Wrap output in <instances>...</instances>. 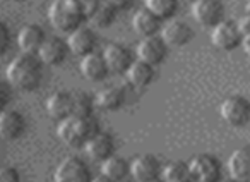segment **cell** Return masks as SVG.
<instances>
[{
	"label": "cell",
	"mask_w": 250,
	"mask_h": 182,
	"mask_svg": "<svg viewBox=\"0 0 250 182\" xmlns=\"http://www.w3.org/2000/svg\"><path fill=\"white\" fill-rule=\"evenodd\" d=\"M43 76V64L36 55L21 53L11 60L5 70L7 83L21 91H33L40 86Z\"/></svg>",
	"instance_id": "obj_1"
},
{
	"label": "cell",
	"mask_w": 250,
	"mask_h": 182,
	"mask_svg": "<svg viewBox=\"0 0 250 182\" xmlns=\"http://www.w3.org/2000/svg\"><path fill=\"white\" fill-rule=\"evenodd\" d=\"M96 133H100V126H98V120L93 115H70L67 119L59 120V126H57V136L60 137V141H63L67 146L72 148L84 146V143Z\"/></svg>",
	"instance_id": "obj_2"
},
{
	"label": "cell",
	"mask_w": 250,
	"mask_h": 182,
	"mask_svg": "<svg viewBox=\"0 0 250 182\" xmlns=\"http://www.w3.org/2000/svg\"><path fill=\"white\" fill-rule=\"evenodd\" d=\"M48 21L53 29L69 35L86 21L76 0H53L48 7Z\"/></svg>",
	"instance_id": "obj_3"
},
{
	"label": "cell",
	"mask_w": 250,
	"mask_h": 182,
	"mask_svg": "<svg viewBox=\"0 0 250 182\" xmlns=\"http://www.w3.org/2000/svg\"><path fill=\"white\" fill-rule=\"evenodd\" d=\"M190 182H221V163L208 153L195 155L187 163Z\"/></svg>",
	"instance_id": "obj_4"
},
{
	"label": "cell",
	"mask_w": 250,
	"mask_h": 182,
	"mask_svg": "<svg viewBox=\"0 0 250 182\" xmlns=\"http://www.w3.org/2000/svg\"><path fill=\"white\" fill-rule=\"evenodd\" d=\"M221 119L231 127H243L250 122V102L245 96L231 95L219 107Z\"/></svg>",
	"instance_id": "obj_5"
},
{
	"label": "cell",
	"mask_w": 250,
	"mask_h": 182,
	"mask_svg": "<svg viewBox=\"0 0 250 182\" xmlns=\"http://www.w3.org/2000/svg\"><path fill=\"white\" fill-rule=\"evenodd\" d=\"M243 35L240 33L236 21L231 19H223L211 29V43L218 50H225V52H231L236 46L242 45Z\"/></svg>",
	"instance_id": "obj_6"
},
{
	"label": "cell",
	"mask_w": 250,
	"mask_h": 182,
	"mask_svg": "<svg viewBox=\"0 0 250 182\" xmlns=\"http://www.w3.org/2000/svg\"><path fill=\"white\" fill-rule=\"evenodd\" d=\"M91 172L84 160L77 157H67L57 165L53 182H89Z\"/></svg>",
	"instance_id": "obj_7"
},
{
	"label": "cell",
	"mask_w": 250,
	"mask_h": 182,
	"mask_svg": "<svg viewBox=\"0 0 250 182\" xmlns=\"http://www.w3.org/2000/svg\"><path fill=\"white\" fill-rule=\"evenodd\" d=\"M161 161L154 155H139L130 163L129 175L134 182H156L161 177Z\"/></svg>",
	"instance_id": "obj_8"
},
{
	"label": "cell",
	"mask_w": 250,
	"mask_h": 182,
	"mask_svg": "<svg viewBox=\"0 0 250 182\" xmlns=\"http://www.w3.org/2000/svg\"><path fill=\"white\" fill-rule=\"evenodd\" d=\"M168 46L163 40L160 38V35L156 36H146L141 38V42L136 46V57L141 62H146L149 66H160L168 55Z\"/></svg>",
	"instance_id": "obj_9"
},
{
	"label": "cell",
	"mask_w": 250,
	"mask_h": 182,
	"mask_svg": "<svg viewBox=\"0 0 250 182\" xmlns=\"http://www.w3.org/2000/svg\"><path fill=\"white\" fill-rule=\"evenodd\" d=\"M225 5L221 0H195L192 2V18L206 28H212L223 21Z\"/></svg>",
	"instance_id": "obj_10"
},
{
	"label": "cell",
	"mask_w": 250,
	"mask_h": 182,
	"mask_svg": "<svg viewBox=\"0 0 250 182\" xmlns=\"http://www.w3.org/2000/svg\"><path fill=\"white\" fill-rule=\"evenodd\" d=\"M192 28L182 19H168L160 29V38L167 43L168 48H178V46L187 45L192 40Z\"/></svg>",
	"instance_id": "obj_11"
},
{
	"label": "cell",
	"mask_w": 250,
	"mask_h": 182,
	"mask_svg": "<svg viewBox=\"0 0 250 182\" xmlns=\"http://www.w3.org/2000/svg\"><path fill=\"white\" fill-rule=\"evenodd\" d=\"M103 59L106 62L108 72L111 74H125L130 64L134 62V55L129 48L120 43H110L104 46Z\"/></svg>",
	"instance_id": "obj_12"
},
{
	"label": "cell",
	"mask_w": 250,
	"mask_h": 182,
	"mask_svg": "<svg viewBox=\"0 0 250 182\" xmlns=\"http://www.w3.org/2000/svg\"><path fill=\"white\" fill-rule=\"evenodd\" d=\"M96 42L98 40L93 29L87 28V26H79V28H76L74 31L69 33L65 43H67V50H69L72 55L83 59L84 55L94 52Z\"/></svg>",
	"instance_id": "obj_13"
},
{
	"label": "cell",
	"mask_w": 250,
	"mask_h": 182,
	"mask_svg": "<svg viewBox=\"0 0 250 182\" xmlns=\"http://www.w3.org/2000/svg\"><path fill=\"white\" fill-rule=\"evenodd\" d=\"M228 174L236 182H250V144L236 148L229 155Z\"/></svg>",
	"instance_id": "obj_14"
},
{
	"label": "cell",
	"mask_w": 250,
	"mask_h": 182,
	"mask_svg": "<svg viewBox=\"0 0 250 182\" xmlns=\"http://www.w3.org/2000/svg\"><path fill=\"white\" fill-rule=\"evenodd\" d=\"M115 150V141L108 133H96L91 136L89 139L84 143V151H86L87 158L94 161H103L108 157L113 155Z\"/></svg>",
	"instance_id": "obj_15"
},
{
	"label": "cell",
	"mask_w": 250,
	"mask_h": 182,
	"mask_svg": "<svg viewBox=\"0 0 250 182\" xmlns=\"http://www.w3.org/2000/svg\"><path fill=\"white\" fill-rule=\"evenodd\" d=\"M24 117L16 110H0V137L4 141H14L24 133Z\"/></svg>",
	"instance_id": "obj_16"
},
{
	"label": "cell",
	"mask_w": 250,
	"mask_h": 182,
	"mask_svg": "<svg viewBox=\"0 0 250 182\" xmlns=\"http://www.w3.org/2000/svg\"><path fill=\"white\" fill-rule=\"evenodd\" d=\"M67 52H69L67 43L63 40L57 38V36H52V38H45L36 57L40 59V62L46 64V66H59L65 60Z\"/></svg>",
	"instance_id": "obj_17"
},
{
	"label": "cell",
	"mask_w": 250,
	"mask_h": 182,
	"mask_svg": "<svg viewBox=\"0 0 250 182\" xmlns=\"http://www.w3.org/2000/svg\"><path fill=\"white\" fill-rule=\"evenodd\" d=\"M79 69L83 77H86L91 83H100V81H103L110 74L108 72L106 62L103 59V53H98V52H91L87 55H84L81 59Z\"/></svg>",
	"instance_id": "obj_18"
},
{
	"label": "cell",
	"mask_w": 250,
	"mask_h": 182,
	"mask_svg": "<svg viewBox=\"0 0 250 182\" xmlns=\"http://www.w3.org/2000/svg\"><path fill=\"white\" fill-rule=\"evenodd\" d=\"M45 31L40 28L38 24H26L21 28L18 35V45L22 53H29V55H36L40 46L45 42Z\"/></svg>",
	"instance_id": "obj_19"
},
{
	"label": "cell",
	"mask_w": 250,
	"mask_h": 182,
	"mask_svg": "<svg viewBox=\"0 0 250 182\" xmlns=\"http://www.w3.org/2000/svg\"><path fill=\"white\" fill-rule=\"evenodd\" d=\"M46 112L52 119L62 120L72 115V93L69 91H55L46 98Z\"/></svg>",
	"instance_id": "obj_20"
},
{
	"label": "cell",
	"mask_w": 250,
	"mask_h": 182,
	"mask_svg": "<svg viewBox=\"0 0 250 182\" xmlns=\"http://www.w3.org/2000/svg\"><path fill=\"white\" fill-rule=\"evenodd\" d=\"M125 77H127V83L132 88H137V90H143V88L149 86L154 79V67L149 66L146 62H141V60H134L130 64V67L125 72Z\"/></svg>",
	"instance_id": "obj_21"
},
{
	"label": "cell",
	"mask_w": 250,
	"mask_h": 182,
	"mask_svg": "<svg viewBox=\"0 0 250 182\" xmlns=\"http://www.w3.org/2000/svg\"><path fill=\"white\" fill-rule=\"evenodd\" d=\"M132 28L141 38L146 36H156L161 29V21L147 9H139L132 18Z\"/></svg>",
	"instance_id": "obj_22"
},
{
	"label": "cell",
	"mask_w": 250,
	"mask_h": 182,
	"mask_svg": "<svg viewBox=\"0 0 250 182\" xmlns=\"http://www.w3.org/2000/svg\"><path fill=\"white\" fill-rule=\"evenodd\" d=\"M125 103V91L120 86H106L98 91L94 105H98L104 112H115Z\"/></svg>",
	"instance_id": "obj_23"
},
{
	"label": "cell",
	"mask_w": 250,
	"mask_h": 182,
	"mask_svg": "<svg viewBox=\"0 0 250 182\" xmlns=\"http://www.w3.org/2000/svg\"><path fill=\"white\" fill-rule=\"evenodd\" d=\"M129 172H130V165L125 161V158L117 157V155H111L106 160L101 161V174L106 175L113 182L125 181V179L129 177Z\"/></svg>",
	"instance_id": "obj_24"
},
{
	"label": "cell",
	"mask_w": 250,
	"mask_h": 182,
	"mask_svg": "<svg viewBox=\"0 0 250 182\" xmlns=\"http://www.w3.org/2000/svg\"><path fill=\"white\" fill-rule=\"evenodd\" d=\"M144 9L156 16L160 21L171 19L178 9V0H144Z\"/></svg>",
	"instance_id": "obj_25"
},
{
	"label": "cell",
	"mask_w": 250,
	"mask_h": 182,
	"mask_svg": "<svg viewBox=\"0 0 250 182\" xmlns=\"http://www.w3.org/2000/svg\"><path fill=\"white\" fill-rule=\"evenodd\" d=\"M161 182H190L188 167L184 161H170L161 168Z\"/></svg>",
	"instance_id": "obj_26"
},
{
	"label": "cell",
	"mask_w": 250,
	"mask_h": 182,
	"mask_svg": "<svg viewBox=\"0 0 250 182\" xmlns=\"http://www.w3.org/2000/svg\"><path fill=\"white\" fill-rule=\"evenodd\" d=\"M117 9L113 7L111 4H108L106 0H101V4L98 5L96 12H94L93 16H91L89 21L93 23L96 28H108V26H111L115 23V19H117Z\"/></svg>",
	"instance_id": "obj_27"
},
{
	"label": "cell",
	"mask_w": 250,
	"mask_h": 182,
	"mask_svg": "<svg viewBox=\"0 0 250 182\" xmlns=\"http://www.w3.org/2000/svg\"><path fill=\"white\" fill-rule=\"evenodd\" d=\"M72 115L76 117H91L93 115V100L84 91H74L72 93Z\"/></svg>",
	"instance_id": "obj_28"
},
{
	"label": "cell",
	"mask_w": 250,
	"mask_h": 182,
	"mask_svg": "<svg viewBox=\"0 0 250 182\" xmlns=\"http://www.w3.org/2000/svg\"><path fill=\"white\" fill-rule=\"evenodd\" d=\"M77 4H79V7L83 9V14L86 19H91V16L96 12L98 5L101 4V0H76Z\"/></svg>",
	"instance_id": "obj_29"
},
{
	"label": "cell",
	"mask_w": 250,
	"mask_h": 182,
	"mask_svg": "<svg viewBox=\"0 0 250 182\" xmlns=\"http://www.w3.org/2000/svg\"><path fill=\"white\" fill-rule=\"evenodd\" d=\"M0 182H21L19 172L14 167H0Z\"/></svg>",
	"instance_id": "obj_30"
},
{
	"label": "cell",
	"mask_w": 250,
	"mask_h": 182,
	"mask_svg": "<svg viewBox=\"0 0 250 182\" xmlns=\"http://www.w3.org/2000/svg\"><path fill=\"white\" fill-rule=\"evenodd\" d=\"M9 43H11V33H9L5 23L0 21V55L5 53V50L9 48Z\"/></svg>",
	"instance_id": "obj_31"
},
{
	"label": "cell",
	"mask_w": 250,
	"mask_h": 182,
	"mask_svg": "<svg viewBox=\"0 0 250 182\" xmlns=\"http://www.w3.org/2000/svg\"><path fill=\"white\" fill-rule=\"evenodd\" d=\"M11 93H9V86L4 83H0V110H4L5 105L9 103Z\"/></svg>",
	"instance_id": "obj_32"
},
{
	"label": "cell",
	"mask_w": 250,
	"mask_h": 182,
	"mask_svg": "<svg viewBox=\"0 0 250 182\" xmlns=\"http://www.w3.org/2000/svg\"><path fill=\"white\" fill-rule=\"evenodd\" d=\"M236 24H238V29H240V33H242L243 36L250 35V18H249V16L243 14L242 18L236 21Z\"/></svg>",
	"instance_id": "obj_33"
},
{
	"label": "cell",
	"mask_w": 250,
	"mask_h": 182,
	"mask_svg": "<svg viewBox=\"0 0 250 182\" xmlns=\"http://www.w3.org/2000/svg\"><path fill=\"white\" fill-rule=\"evenodd\" d=\"M106 2L113 5L117 11H125V9L132 7V4H134V0H106Z\"/></svg>",
	"instance_id": "obj_34"
},
{
	"label": "cell",
	"mask_w": 250,
	"mask_h": 182,
	"mask_svg": "<svg viewBox=\"0 0 250 182\" xmlns=\"http://www.w3.org/2000/svg\"><path fill=\"white\" fill-rule=\"evenodd\" d=\"M240 46H242V48L245 50L247 55L250 57V35H245V36H243V38H242V45H240Z\"/></svg>",
	"instance_id": "obj_35"
},
{
	"label": "cell",
	"mask_w": 250,
	"mask_h": 182,
	"mask_svg": "<svg viewBox=\"0 0 250 182\" xmlns=\"http://www.w3.org/2000/svg\"><path fill=\"white\" fill-rule=\"evenodd\" d=\"M89 182H113V181H111V179H108L106 175L100 174V175H96V177H91Z\"/></svg>",
	"instance_id": "obj_36"
},
{
	"label": "cell",
	"mask_w": 250,
	"mask_h": 182,
	"mask_svg": "<svg viewBox=\"0 0 250 182\" xmlns=\"http://www.w3.org/2000/svg\"><path fill=\"white\" fill-rule=\"evenodd\" d=\"M245 16L250 18V0H247V4H245Z\"/></svg>",
	"instance_id": "obj_37"
},
{
	"label": "cell",
	"mask_w": 250,
	"mask_h": 182,
	"mask_svg": "<svg viewBox=\"0 0 250 182\" xmlns=\"http://www.w3.org/2000/svg\"><path fill=\"white\" fill-rule=\"evenodd\" d=\"M221 182H236V181H233V179H228V181H221Z\"/></svg>",
	"instance_id": "obj_38"
},
{
	"label": "cell",
	"mask_w": 250,
	"mask_h": 182,
	"mask_svg": "<svg viewBox=\"0 0 250 182\" xmlns=\"http://www.w3.org/2000/svg\"><path fill=\"white\" fill-rule=\"evenodd\" d=\"M120 182H134V181H129V179H125V181H120Z\"/></svg>",
	"instance_id": "obj_39"
},
{
	"label": "cell",
	"mask_w": 250,
	"mask_h": 182,
	"mask_svg": "<svg viewBox=\"0 0 250 182\" xmlns=\"http://www.w3.org/2000/svg\"><path fill=\"white\" fill-rule=\"evenodd\" d=\"M12 2H22V0H12Z\"/></svg>",
	"instance_id": "obj_40"
},
{
	"label": "cell",
	"mask_w": 250,
	"mask_h": 182,
	"mask_svg": "<svg viewBox=\"0 0 250 182\" xmlns=\"http://www.w3.org/2000/svg\"><path fill=\"white\" fill-rule=\"evenodd\" d=\"M188 2H190V4H192V2H195V0H188Z\"/></svg>",
	"instance_id": "obj_41"
},
{
	"label": "cell",
	"mask_w": 250,
	"mask_h": 182,
	"mask_svg": "<svg viewBox=\"0 0 250 182\" xmlns=\"http://www.w3.org/2000/svg\"><path fill=\"white\" fill-rule=\"evenodd\" d=\"M156 182H161V181H156Z\"/></svg>",
	"instance_id": "obj_42"
}]
</instances>
